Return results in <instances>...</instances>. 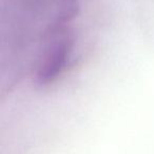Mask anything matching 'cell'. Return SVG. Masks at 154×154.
<instances>
[{"mask_svg": "<svg viewBox=\"0 0 154 154\" xmlns=\"http://www.w3.org/2000/svg\"><path fill=\"white\" fill-rule=\"evenodd\" d=\"M73 45V35L60 29L53 36L45 61L38 71V82L40 85H48L56 79L63 69Z\"/></svg>", "mask_w": 154, "mask_h": 154, "instance_id": "6da1fadb", "label": "cell"}]
</instances>
